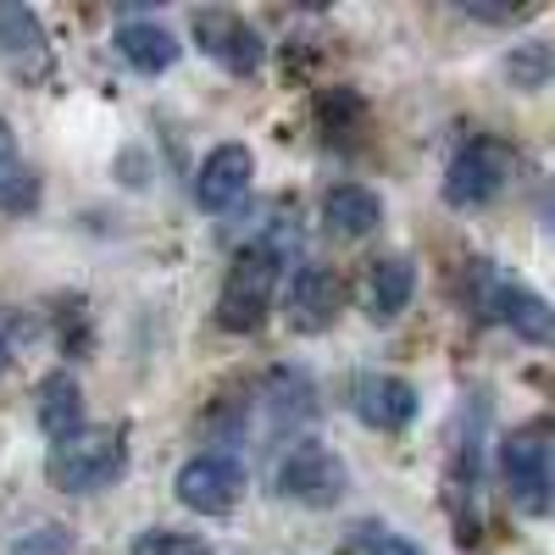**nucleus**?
Returning <instances> with one entry per match:
<instances>
[{"label":"nucleus","instance_id":"nucleus-5","mask_svg":"<svg viewBox=\"0 0 555 555\" xmlns=\"http://www.w3.org/2000/svg\"><path fill=\"white\" fill-rule=\"evenodd\" d=\"M505 178H512V156H505V145H494V139H473L467 151H455L450 172H444V206L455 211H473V206H489Z\"/></svg>","mask_w":555,"mask_h":555},{"label":"nucleus","instance_id":"nucleus-19","mask_svg":"<svg viewBox=\"0 0 555 555\" xmlns=\"http://www.w3.org/2000/svg\"><path fill=\"white\" fill-rule=\"evenodd\" d=\"M12 555H73V539L62 528H34L12 544Z\"/></svg>","mask_w":555,"mask_h":555},{"label":"nucleus","instance_id":"nucleus-1","mask_svg":"<svg viewBox=\"0 0 555 555\" xmlns=\"http://www.w3.org/2000/svg\"><path fill=\"white\" fill-rule=\"evenodd\" d=\"M278 278H284V256H278V245H250L234 272H228V284L217 295V328L228 334H256L267 311H272V289Z\"/></svg>","mask_w":555,"mask_h":555},{"label":"nucleus","instance_id":"nucleus-14","mask_svg":"<svg viewBox=\"0 0 555 555\" xmlns=\"http://www.w3.org/2000/svg\"><path fill=\"white\" fill-rule=\"evenodd\" d=\"M322 222H328V234H339V240H361L384 222V201L373 190H361V183H339V190H328V201H322Z\"/></svg>","mask_w":555,"mask_h":555},{"label":"nucleus","instance_id":"nucleus-10","mask_svg":"<svg viewBox=\"0 0 555 555\" xmlns=\"http://www.w3.org/2000/svg\"><path fill=\"white\" fill-rule=\"evenodd\" d=\"M483 306H489L512 334H522L528 345H550V339H555V306H550L544 295H533L528 284H512V278H489Z\"/></svg>","mask_w":555,"mask_h":555},{"label":"nucleus","instance_id":"nucleus-21","mask_svg":"<svg viewBox=\"0 0 555 555\" xmlns=\"http://www.w3.org/2000/svg\"><path fill=\"white\" fill-rule=\"evenodd\" d=\"M366 555H423V550H416L411 539H395V533H389V539H378V544H366Z\"/></svg>","mask_w":555,"mask_h":555},{"label":"nucleus","instance_id":"nucleus-7","mask_svg":"<svg viewBox=\"0 0 555 555\" xmlns=\"http://www.w3.org/2000/svg\"><path fill=\"white\" fill-rule=\"evenodd\" d=\"M195 39H201V51L217 62V67H228V73H256L261 67V56H267V44H261V34L240 17V12H201L195 17Z\"/></svg>","mask_w":555,"mask_h":555},{"label":"nucleus","instance_id":"nucleus-20","mask_svg":"<svg viewBox=\"0 0 555 555\" xmlns=\"http://www.w3.org/2000/svg\"><path fill=\"white\" fill-rule=\"evenodd\" d=\"M0 178H17V139H12L7 117H0Z\"/></svg>","mask_w":555,"mask_h":555},{"label":"nucleus","instance_id":"nucleus-18","mask_svg":"<svg viewBox=\"0 0 555 555\" xmlns=\"http://www.w3.org/2000/svg\"><path fill=\"white\" fill-rule=\"evenodd\" d=\"M505 73H512V83H522V89H539V83H544V73H550L544 44H522V51H512Z\"/></svg>","mask_w":555,"mask_h":555},{"label":"nucleus","instance_id":"nucleus-15","mask_svg":"<svg viewBox=\"0 0 555 555\" xmlns=\"http://www.w3.org/2000/svg\"><path fill=\"white\" fill-rule=\"evenodd\" d=\"M39 428H44L51 444L83 434V395H78V384L67 373H51L39 384Z\"/></svg>","mask_w":555,"mask_h":555},{"label":"nucleus","instance_id":"nucleus-2","mask_svg":"<svg viewBox=\"0 0 555 555\" xmlns=\"http://www.w3.org/2000/svg\"><path fill=\"white\" fill-rule=\"evenodd\" d=\"M122 467H128V450H122V434L112 428H83L51 444V455H44V478L62 494H95L112 478H122Z\"/></svg>","mask_w":555,"mask_h":555},{"label":"nucleus","instance_id":"nucleus-6","mask_svg":"<svg viewBox=\"0 0 555 555\" xmlns=\"http://www.w3.org/2000/svg\"><path fill=\"white\" fill-rule=\"evenodd\" d=\"M350 489V473H345V461L334 450H322V444H295L284 461H278V494H289L300 505H339Z\"/></svg>","mask_w":555,"mask_h":555},{"label":"nucleus","instance_id":"nucleus-13","mask_svg":"<svg viewBox=\"0 0 555 555\" xmlns=\"http://www.w3.org/2000/svg\"><path fill=\"white\" fill-rule=\"evenodd\" d=\"M117 56L133 67V73H167L178 56H183V44H178V34L172 28H162V23H122L117 28Z\"/></svg>","mask_w":555,"mask_h":555},{"label":"nucleus","instance_id":"nucleus-3","mask_svg":"<svg viewBox=\"0 0 555 555\" xmlns=\"http://www.w3.org/2000/svg\"><path fill=\"white\" fill-rule=\"evenodd\" d=\"M178 489V505H190L201 517H222L234 512L240 494H245V461L228 455V450H206V455H190L172 478Z\"/></svg>","mask_w":555,"mask_h":555},{"label":"nucleus","instance_id":"nucleus-4","mask_svg":"<svg viewBox=\"0 0 555 555\" xmlns=\"http://www.w3.org/2000/svg\"><path fill=\"white\" fill-rule=\"evenodd\" d=\"M500 473H505V489H512V500L522 512H550L555 505V444L539 428H522L505 439Z\"/></svg>","mask_w":555,"mask_h":555},{"label":"nucleus","instance_id":"nucleus-8","mask_svg":"<svg viewBox=\"0 0 555 555\" xmlns=\"http://www.w3.org/2000/svg\"><path fill=\"white\" fill-rule=\"evenodd\" d=\"M0 62H7L23 83H39L51 73V39H44L34 7H17V0L0 7Z\"/></svg>","mask_w":555,"mask_h":555},{"label":"nucleus","instance_id":"nucleus-11","mask_svg":"<svg viewBox=\"0 0 555 555\" xmlns=\"http://www.w3.org/2000/svg\"><path fill=\"white\" fill-rule=\"evenodd\" d=\"M345 306V284L334 267H300L289 284V322L300 334H328Z\"/></svg>","mask_w":555,"mask_h":555},{"label":"nucleus","instance_id":"nucleus-12","mask_svg":"<svg viewBox=\"0 0 555 555\" xmlns=\"http://www.w3.org/2000/svg\"><path fill=\"white\" fill-rule=\"evenodd\" d=\"M356 416L366 428L395 434V428H405L416 416V389L405 378H389V373H378V378L366 373V378H356Z\"/></svg>","mask_w":555,"mask_h":555},{"label":"nucleus","instance_id":"nucleus-16","mask_svg":"<svg viewBox=\"0 0 555 555\" xmlns=\"http://www.w3.org/2000/svg\"><path fill=\"white\" fill-rule=\"evenodd\" d=\"M411 289H416V272L405 256L373 261V272H366V311H373V322H395L411 306Z\"/></svg>","mask_w":555,"mask_h":555},{"label":"nucleus","instance_id":"nucleus-17","mask_svg":"<svg viewBox=\"0 0 555 555\" xmlns=\"http://www.w3.org/2000/svg\"><path fill=\"white\" fill-rule=\"evenodd\" d=\"M133 555H206V544L190 539V533L151 528V533H139V539H133Z\"/></svg>","mask_w":555,"mask_h":555},{"label":"nucleus","instance_id":"nucleus-9","mask_svg":"<svg viewBox=\"0 0 555 555\" xmlns=\"http://www.w3.org/2000/svg\"><path fill=\"white\" fill-rule=\"evenodd\" d=\"M250 178H256L250 145H217V151L201 162V172H195V201H201V211L240 206L245 190H250Z\"/></svg>","mask_w":555,"mask_h":555}]
</instances>
